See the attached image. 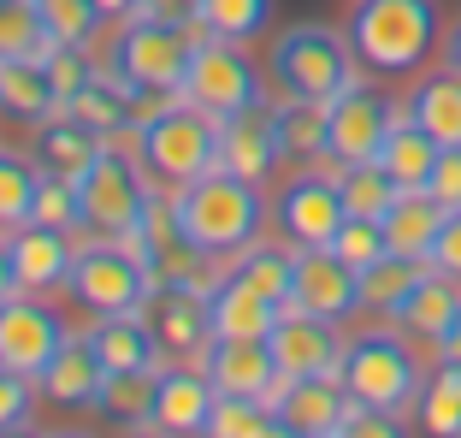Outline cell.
<instances>
[{"label":"cell","instance_id":"48","mask_svg":"<svg viewBox=\"0 0 461 438\" xmlns=\"http://www.w3.org/2000/svg\"><path fill=\"white\" fill-rule=\"evenodd\" d=\"M426 190L438 196V207H444V214H456V207H461V142L438 154V172H432V184H426Z\"/></svg>","mask_w":461,"mask_h":438},{"label":"cell","instance_id":"18","mask_svg":"<svg viewBox=\"0 0 461 438\" xmlns=\"http://www.w3.org/2000/svg\"><path fill=\"white\" fill-rule=\"evenodd\" d=\"M36 385H41V403H48V409L95 415L101 385H107V361L95 356V343L83 338V332H71V338H66V350H59V356L36 373Z\"/></svg>","mask_w":461,"mask_h":438},{"label":"cell","instance_id":"24","mask_svg":"<svg viewBox=\"0 0 461 438\" xmlns=\"http://www.w3.org/2000/svg\"><path fill=\"white\" fill-rule=\"evenodd\" d=\"M101 149H107V137H101L95 124H83L77 113H66V107H59L54 119L36 124V166H41V172L83 178V172L101 160Z\"/></svg>","mask_w":461,"mask_h":438},{"label":"cell","instance_id":"37","mask_svg":"<svg viewBox=\"0 0 461 438\" xmlns=\"http://www.w3.org/2000/svg\"><path fill=\"white\" fill-rule=\"evenodd\" d=\"M331 172H338V190H343V207H349V214L384 219L391 202L402 196V184H396L379 160H349V166H331Z\"/></svg>","mask_w":461,"mask_h":438},{"label":"cell","instance_id":"42","mask_svg":"<svg viewBox=\"0 0 461 438\" xmlns=\"http://www.w3.org/2000/svg\"><path fill=\"white\" fill-rule=\"evenodd\" d=\"M48 48V24H41L36 0H0V59H24Z\"/></svg>","mask_w":461,"mask_h":438},{"label":"cell","instance_id":"39","mask_svg":"<svg viewBox=\"0 0 461 438\" xmlns=\"http://www.w3.org/2000/svg\"><path fill=\"white\" fill-rule=\"evenodd\" d=\"M432 260H414V255H384V260H373L361 273V302L366 308H379V315H391L396 302L414 290V278L426 273Z\"/></svg>","mask_w":461,"mask_h":438},{"label":"cell","instance_id":"16","mask_svg":"<svg viewBox=\"0 0 461 438\" xmlns=\"http://www.w3.org/2000/svg\"><path fill=\"white\" fill-rule=\"evenodd\" d=\"M290 302L308 308V315H326V320H349L361 315V273L338 249H296V285H290Z\"/></svg>","mask_w":461,"mask_h":438},{"label":"cell","instance_id":"27","mask_svg":"<svg viewBox=\"0 0 461 438\" xmlns=\"http://www.w3.org/2000/svg\"><path fill=\"white\" fill-rule=\"evenodd\" d=\"M272 124H278L285 160H296V166H331V119H326V101L278 96V101H272Z\"/></svg>","mask_w":461,"mask_h":438},{"label":"cell","instance_id":"54","mask_svg":"<svg viewBox=\"0 0 461 438\" xmlns=\"http://www.w3.org/2000/svg\"><path fill=\"white\" fill-rule=\"evenodd\" d=\"M444 66H456V71H461V18L444 30Z\"/></svg>","mask_w":461,"mask_h":438},{"label":"cell","instance_id":"30","mask_svg":"<svg viewBox=\"0 0 461 438\" xmlns=\"http://www.w3.org/2000/svg\"><path fill=\"white\" fill-rule=\"evenodd\" d=\"M402 113H408L414 124H426V131H432L444 149H456V142H461V71H456V66L426 71V78L408 89Z\"/></svg>","mask_w":461,"mask_h":438},{"label":"cell","instance_id":"25","mask_svg":"<svg viewBox=\"0 0 461 438\" xmlns=\"http://www.w3.org/2000/svg\"><path fill=\"white\" fill-rule=\"evenodd\" d=\"M285 302L260 297L255 285H243L237 273H219V285L207 290V315H213V338H272Z\"/></svg>","mask_w":461,"mask_h":438},{"label":"cell","instance_id":"31","mask_svg":"<svg viewBox=\"0 0 461 438\" xmlns=\"http://www.w3.org/2000/svg\"><path fill=\"white\" fill-rule=\"evenodd\" d=\"M83 338L95 343V356L107 361V368H154V361H166L154 332H149V320H142V308H136V315H95L83 326Z\"/></svg>","mask_w":461,"mask_h":438},{"label":"cell","instance_id":"46","mask_svg":"<svg viewBox=\"0 0 461 438\" xmlns=\"http://www.w3.org/2000/svg\"><path fill=\"white\" fill-rule=\"evenodd\" d=\"M41 24H48V41H95L101 13L95 0H36Z\"/></svg>","mask_w":461,"mask_h":438},{"label":"cell","instance_id":"17","mask_svg":"<svg viewBox=\"0 0 461 438\" xmlns=\"http://www.w3.org/2000/svg\"><path fill=\"white\" fill-rule=\"evenodd\" d=\"M272 356H278V373H338L343 361V332L338 320L308 315L296 302L278 308V326H272Z\"/></svg>","mask_w":461,"mask_h":438},{"label":"cell","instance_id":"12","mask_svg":"<svg viewBox=\"0 0 461 438\" xmlns=\"http://www.w3.org/2000/svg\"><path fill=\"white\" fill-rule=\"evenodd\" d=\"M326 119H331V166H349V160H379L391 124L402 119V107L384 89L355 78L349 89H338L326 101Z\"/></svg>","mask_w":461,"mask_h":438},{"label":"cell","instance_id":"41","mask_svg":"<svg viewBox=\"0 0 461 438\" xmlns=\"http://www.w3.org/2000/svg\"><path fill=\"white\" fill-rule=\"evenodd\" d=\"M30 219H41V225H59V232H89V219H83V190H77V178L41 172L36 202H30Z\"/></svg>","mask_w":461,"mask_h":438},{"label":"cell","instance_id":"36","mask_svg":"<svg viewBox=\"0 0 461 438\" xmlns=\"http://www.w3.org/2000/svg\"><path fill=\"white\" fill-rule=\"evenodd\" d=\"M272 13H278V0H202V36H219V41H260L272 30Z\"/></svg>","mask_w":461,"mask_h":438},{"label":"cell","instance_id":"4","mask_svg":"<svg viewBox=\"0 0 461 438\" xmlns=\"http://www.w3.org/2000/svg\"><path fill=\"white\" fill-rule=\"evenodd\" d=\"M343 385H349L355 403H379V409H414L420 397V356H414V338L402 326H366L355 338H343V361H338Z\"/></svg>","mask_w":461,"mask_h":438},{"label":"cell","instance_id":"50","mask_svg":"<svg viewBox=\"0 0 461 438\" xmlns=\"http://www.w3.org/2000/svg\"><path fill=\"white\" fill-rule=\"evenodd\" d=\"M95 13H101V24H131V18H142L149 13V0H95Z\"/></svg>","mask_w":461,"mask_h":438},{"label":"cell","instance_id":"29","mask_svg":"<svg viewBox=\"0 0 461 438\" xmlns=\"http://www.w3.org/2000/svg\"><path fill=\"white\" fill-rule=\"evenodd\" d=\"M66 107L54 89V78H48V66H41L36 54L24 59H0V113L18 124H41V119H54V113Z\"/></svg>","mask_w":461,"mask_h":438},{"label":"cell","instance_id":"28","mask_svg":"<svg viewBox=\"0 0 461 438\" xmlns=\"http://www.w3.org/2000/svg\"><path fill=\"white\" fill-rule=\"evenodd\" d=\"M66 113H77L83 124H95L101 137H131L136 142V89L119 78V71H95L77 96L66 101Z\"/></svg>","mask_w":461,"mask_h":438},{"label":"cell","instance_id":"20","mask_svg":"<svg viewBox=\"0 0 461 438\" xmlns=\"http://www.w3.org/2000/svg\"><path fill=\"white\" fill-rule=\"evenodd\" d=\"M213 403H219V385L207 379L202 361H166L160 368V397H154V433H177V438L207 433Z\"/></svg>","mask_w":461,"mask_h":438},{"label":"cell","instance_id":"14","mask_svg":"<svg viewBox=\"0 0 461 438\" xmlns=\"http://www.w3.org/2000/svg\"><path fill=\"white\" fill-rule=\"evenodd\" d=\"M66 338H71V326L59 320V308H48V302L36 297V290H18V297L0 302V361H6V368L36 379V373L66 350Z\"/></svg>","mask_w":461,"mask_h":438},{"label":"cell","instance_id":"5","mask_svg":"<svg viewBox=\"0 0 461 438\" xmlns=\"http://www.w3.org/2000/svg\"><path fill=\"white\" fill-rule=\"evenodd\" d=\"M136 160H142V172L154 184H172L177 190L195 172L219 166V119L184 96L166 101L160 113H149V119L136 124Z\"/></svg>","mask_w":461,"mask_h":438},{"label":"cell","instance_id":"3","mask_svg":"<svg viewBox=\"0 0 461 438\" xmlns=\"http://www.w3.org/2000/svg\"><path fill=\"white\" fill-rule=\"evenodd\" d=\"M355 48H349V30H331V24H290L272 36V54H267V78L278 96H302V101H331L338 89L355 83Z\"/></svg>","mask_w":461,"mask_h":438},{"label":"cell","instance_id":"26","mask_svg":"<svg viewBox=\"0 0 461 438\" xmlns=\"http://www.w3.org/2000/svg\"><path fill=\"white\" fill-rule=\"evenodd\" d=\"M160 368H107V385H101L95 415L107 426H131V433H154V397H160Z\"/></svg>","mask_w":461,"mask_h":438},{"label":"cell","instance_id":"9","mask_svg":"<svg viewBox=\"0 0 461 438\" xmlns=\"http://www.w3.org/2000/svg\"><path fill=\"white\" fill-rule=\"evenodd\" d=\"M77 190H83V219L95 237H131L136 219L154 202V178L142 172V160L119 149H101V160L77 178Z\"/></svg>","mask_w":461,"mask_h":438},{"label":"cell","instance_id":"43","mask_svg":"<svg viewBox=\"0 0 461 438\" xmlns=\"http://www.w3.org/2000/svg\"><path fill=\"white\" fill-rule=\"evenodd\" d=\"M326 249H338L343 260H349L355 273H366L373 260H384L391 255V237H384V219H366V214H349L338 225V237H331Z\"/></svg>","mask_w":461,"mask_h":438},{"label":"cell","instance_id":"52","mask_svg":"<svg viewBox=\"0 0 461 438\" xmlns=\"http://www.w3.org/2000/svg\"><path fill=\"white\" fill-rule=\"evenodd\" d=\"M18 290H24V285H18V267H13V243L0 237V302L18 297Z\"/></svg>","mask_w":461,"mask_h":438},{"label":"cell","instance_id":"35","mask_svg":"<svg viewBox=\"0 0 461 438\" xmlns=\"http://www.w3.org/2000/svg\"><path fill=\"white\" fill-rule=\"evenodd\" d=\"M414 409H420V426H426V433L461 438V361L438 356V368H426Z\"/></svg>","mask_w":461,"mask_h":438},{"label":"cell","instance_id":"7","mask_svg":"<svg viewBox=\"0 0 461 438\" xmlns=\"http://www.w3.org/2000/svg\"><path fill=\"white\" fill-rule=\"evenodd\" d=\"M71 302L89 308V315H136L154 290V273L142 267L124 237H83L77 243V260H71V278H66Z\"/></svg>","mask_w":461,"mask_h":438},{"label":"cell","instance_id":"6","mask_svg":"<svg viewBox=\"0 0 461 438\" xmlns=\"http://www.w3.org/2000/svg\"><path fill=\"white\" fill-rule=\"evenodd\" d=\"M195 48H202V24H177V18L142 13V18H131V24H119V36H113V71H119L131 89L184 96Z\"/></svg>","mask_w":461,"mask_h":438},{"label":"cell","instance_id":"34","mask_svg":"<svg viewBox=\"0 0 461 438\" xmlns=\"http://www.w3.org/2000/svg\"><path fill=\"white\" fill-rule=\"evenodd\" d=\"M225 273H237L243 285H255L260 297L272 302H290V285H296V243H272V237H255L249 249H237V255L225 260Z\"/></svg>","mask_w":461,"mask_h":438},{"label":"cell","instance_id":"2","mask_svg":"<svg viewBox=\"0 0 461 438\" xmlns=\"http://www.w3.org/2000/svg\"><path fill=\"white\" fill-rule=\"evenodd\" d=\"M343 30H349L355 59L379 78H408L432 59V48H444L438 0H355Z\"/></svg>","mask_w":461,"mask_h":438},{"label":"cell","instance_id":"22","mask_svg":"<svg viewBox=\"0 0 461 438\" xmlns=\"http://www.w3.org/2000/svg\"><path fill=\"white\" fill-rule=\"evenodd\" d=\"M6 243H13V267H18V285H24V290H36V297L66 290L71 260H77L71 232L41 225V219H24V225H13V232H6Z\"/></svg>","mask_w":461,"mask_h":438},{"label":"cell","instance_id":"40","mask_svg":"<svg viewBox=\"0 0 461 438\" xmlns=\"http://www.w3.org/2000/svg\"><path fill=\"white\" fill-rule=\"evenodd\" d=\"M36 184H41L36 154H13V149H0V232H13V225H24V219H30Z\"/></svg>","mask_w":461,"mask_h":438},{"label":"cell","instance_id":"1","mask_svg":"<svg viewBox=\"0 0 461 438\" xmlns=\"http://www.w3.org/2000/svg\"><path fill=\"white\" fill-rule=\"evenodd\" d=\"M172 214L207 255L230 260L237 249H249L255 237H267L272 202L260 196V184L237 178V172H225V166H207V172H195L190 184L172 190Z\"/></svg>","mask_w":461,"mask_h":438},{"label":"cell","instance_id":"10","mask_svg":"<svg viewBox=\"0 0 461 438\" xmlns=\"http://www.w3.org/2000/svg\"><path fill=\"white\" fill-rule=\"evenodd\" d=\"M124 243L142 255V267L154 273V285H195V290H213L219 285V255H207L202 243H195L184 225H177V214H172V202H160L154 196L149 202V214L136 219V232L124 237Z\"/></svg>","mask_w":461,"mask_h":438},{"label":"cell","instance_id":"33","mask_svg":"<svg viewBox=\"0 0 461 438\" xmlns=\"http://www.w3.org/2000/svg\"><path fill=\"white\" fill-rule=\"evenodd\" d=\"M438 225H444V207H438L432 190H402L384 214V237H391V255H414V260H432L438 243Z\"/></svg>","mask_w":461,"mask_h":438},{"label":"cell","instance_id":"38","mask_svg":"<svg viewBox=\"0 0 461 438\" xmlns=\"http://www.w3.org/2000/svg\"><path fill=\"white\" fill-rule=\"evenodd\" d=\"M207 438H285V415L267 397H219L207 415Z\"/></svg>","mask_w":461,"mask_h":438},{"label":"cell","instance_id":"32","mask_svg":"<svg viewBox=\"0 0 461 438\" xmlns=\"http://www.w3.org/2000/svg\"><path fill=\"white\" fill-rule=\"evenodd\" d=\"M438 154H444V142L426 131V124H414L402 113V119L391 124V137H384V149H379V166L391 172L402 190H426L432 184V172H438Z\"/></svg>","mask_w":461,"mask_h":438},{"label":"cell","instance_id":"15","mask_svg":"<svg viewBox=\"0 0 461 438\" xmlns=\"http://www.w3.org/2000/svg\"><path fill=\"white\" fill-rule=\"evenodd\" d=\"M142 320H149L166 361H202L207 343H213L207 290H195V285H154L149 302H142Z\"/></svg>","mask_w":461,"mask_h":438},{"label":"cell","instance_id":"19","mask_svg":"<svg viewBox=\"0 0 461 438\" xmlns=\"http://www.w3.org/2000/svg\"><path fill=\"white\" fill-rule=\"evenodd\" d=\"M219 166L237 172V178H249V184H267L272 172L285 166V142H278V124H272V101L237 113V119H219Z\"/></svg>","mask_w":461,"mask_h":438},{"label":"cell","instance_id":"47","mask_svg":"<svg viewBox=\"0 0 461 438\" xmlns=\"http://www.w3.org/2000/svg\"><path fill=\"white\" fill-rule=\"evenodd\" d=\"M402 433H408L402 409H379V403H355L343 421V438H402Z\"/></svg>","mask_w":461,"mask_h":438},{"label":"cell","instance_id":"13","mask_svg":"<svg viewBox=\"0 0 461 438\" xmlns=\"http://www.w3.org/2000/svg\"><path fill=\"white\" fill-rule=\"evenodd\" d=\"M267 403L285 415L290 438H343V421L355 409L343 373H285Z\"/></svg>","mask_w":461,"mask_h":438},{"label":"cell","instance_id":"53","mask_svg":"<svg viewBox=\"0 0 461 438\" xmlns=\"http://www.w3.org/2000/svg\"><path fill=\"white\" fill-rule=\"evenodd\" d=\"M438 356H449V361H461V315L449 320V332L438 338Z\"/></svg>","mask_w":461,"mask_h":438},{"label":"cell","instance_id":"21","mask_svg":"<svg viewBox=\"0 0 461 438\" xmlns=\"http://www.w3.org/2000/svg\"><path fill=\"white\" fill-rule=\"evenodd\" d=\"M202 368L219 385V397H272V385L285 379L267 338H213Z\"/></svg>","mask_w":461,"mask_h":438},{"label":"cell","instance_id":"23","mask_svg":"<svg viewBox=\"0 0 461 438\" xmlns=\"http://www.w3.org/2000/svg\"><path fill=\"white\" fill-rule=\"evenodd\" d=\"M456 315H461V278L444 273V267H426V273L414 278V290L391 308V326H402L414 343H432L438 350V338L449 332Z\"/></svg>","mask_w":461,"mask_h":438},{"label":"cell","instance_id":"49","mask_svg":"<svg viewBox=\"0 0 461 438\" xmlns=\"http://www.w3.org/2000/svg\"><path fill=\"white\" fill-rule=\"evenodd\" d=\"M432 267H444V273H456V278H461V207H456V214H444V225H438Z\"/></svg>","mask_w":461,"mask_h":438},{"label":"cell","instance_id":"51","mask_svg":"<svg viewBox=\"0 0 461 438\" xmlns=\"http://www.w3.org/2000/svg\"><path fill=\"white\" fill-rule=\"evenodd\" d=\"M149 13H160V18H177V24H195V13H202V0H149Z\"/></svg>","mask_w":461,"mask_h":438},{"label":"cell","instance_id":"45","mask_svg":"<svg viewBox=\"0 0 461 438\" xmlns=\"http://www.w3.org/2000/svg\"><path fill=\"white\" fill-rule=\"evenodd\" d=\"M41 66H48V78H54V89H59V101H71L83 89V83L95 78V54H89V41H48V48H41Z\"/></svg>","mask_w":461,"mask_h":438},{"label":"cell","instance_id":"8","mask_svg":"<svg viewBox=\"0 0 461 438\" xmlns=\"http://www.w3.org/2000/svg\"><path fill=\"white\" fill-rule=\"evenodd\" d=\"M184 101H195L202 113L213 119H237L249 107H267V71L249 59L243 41H219V36H202L190 59V78H184Z\"/></svg>","mask_w":461,"mask_h":438},{"label":"cell","instance_id":"44","mask_svg":"<svg viewBox=\"0 0 461 438\" xmlns=\"http://www.w3.org/2000/svg\"><path fill=\"white\" fill-rule=\"evenodd\" d=\"M36 403H41V385L30 379V373L0 361V438L30 433V426H36Z\"/></svg>","mask_w":461,"mask_h":438},{"label":"cell","instance_id":"11","mask_svg":"<svg viewBox=\"0 0 461 438\" xmlns=\"http://www.w3.org/2000/svg\"><path fill=\"white\" fill-rule=\"evenodd\" d=\"M349 219V207H343V190H338V172H313V166H302L296 178L278 184V196H272V225H278V237L296 249H326L331 237H338V225Z\"/></svg>","mask_w":461,"mask_h":438}]
</instances>
